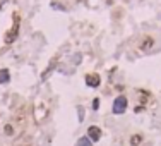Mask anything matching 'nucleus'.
I'll list each match as a JSON object with an SVG mask.
<instances>
[{"mask_svg": "<svg viewBox=\"0 0 161 146\" xmlns=\"http://www.w3.org/2000/svg\"><path fill=\"white\" fill-rule=\"evenodd\" d=\"M53 69H55V62H51V64L46 67V71H45L43 74H41V79H46V77H48V74H50V72L53 71Z\"/></svg>", "mask_w": 161, "mask_h": 146, "instance_id": "nucleus-13", "label": "nucleus"}, {"mask_svg": "<svg viewBox=\"0 0 161 146\" xmlns=\"http://www.w3.org/2000/svg\"><path fill=\"white\" fill-rule=\"evenodd\" d=\"M91 107H93V110H99V98H94V100H93V103H91Z\"/></svg>", "mask_w": 161, "mask_h": 146, "instance_id": "nucleus-16", "label": "nucleus"}, {"mask_svg": "<svg viewBox=\"0 0 161 146\" xmlns=\"http://www.w3.org/2000/svg\"><path fill=\"white\" fill-rule=\"evenodd\" d=\"M153 46H154V38L153 36H144L142 40L139 41V48L142 50V52H149Z\"/></svg>", "mask_w": 161, "mask_h": 146, "instance_id": "nucleus-6", "label": "nucleus"}, {"mask_svg": "<svg viewBox=\"0 0 161 146\" xmlns=\"http://www.w3.org/2000/svg\"><path fill=\"white\" fill-rule=\"evenodd\" d=\"M24 107L22 108H19V112H17V115H15V122L19 124V126H24L26 124V115H24Z\"/></svg>", "mask_w": 161, "mask_h": 146, "instance_id": "nucleus-9", "label": "nucleus"}, {"mask_svg": "<svg viewBox=\"0 0 161 146\" xmlns=\"http://www.w3.org/2000/svg\"><path fill=\"white\" fill-rule=\"evenodd\" d=\"M77 119H79V122L84 120V107H77Z\"/></svg>", "mask_w": 161, "mask_h": 146, "instance_id": "nucleus-14", "label": "nucleus"}, {"mask_svg": "<svg viewBox=\"0 0 161 146\" xmlns=\"http://www.w3.org/2000/svg\"><path fill=\"white\" fill-rule=\"evenodd\" d=\"M14 131H15V129H14L12 124H5V126H4V134L5 136H12V134H14Z\"/></svg>", "mask_w": 161, "mask_h": 146, "instance_id": "nucleus-12", "label": "nucleus"}, {"mask_svg": "<svg viewBox=\"0 0 161 146\" xmlns=\"http://www.w3.org/2000/svg\"><path fill=\"white\" fill-rule=\"evenodd\" d=\"M88 136L89 139H91V143H98L99 139H101V129L98 127V126H89L88 127Z\"/></svg>", "mask_w": 161, "mask_h": 146, "instance_id": "nucleus-5", "label": "nucleus"}, {"mask_svg": "<svg viewBox=\"0 0 161 146\" xmlns=\"http://www.w3.org/2000/svg\"><path fill=\"white\" fill-rule=\"evenodd\" d=\"M50 5H51L53 9H59V11H65V7H63L62 4H59V2H55V0H53V2H51Z\"/></svg>", "mask_w": 161, "mask_h": 146, "instance_id": "nucleus-15", "label": "nucleus"}, {"mask_svg": "<svg viewBox=\"0 0 161 146\" xmlns=\"http://www.w3.org/2000/svg\"><path fill=\"white\" fill-rule=\"evenodd\" d=\"M76 146H93V143H91V139H89L88 136H82V138L77 139Z\"/></svg>", "mask_w": 161, "mask_h": 146, "instance_id": "nucleus-10", "label": "nucleus"}, {"mask_svg": "<svg viewBox=\"0 0 161 146\" xmlns=\"http://www.w3.org/2000/svg\"><path fill=\"white\" fill-rule=\"evenodd\" d=\"M142 143V134H132L130 136V146H139Z\"/></svg>", "mask_w": 161, "mask_h": 146, "instance_id": "nucleus-11", "label": "nucleus"}, {"mask_svg": "<svg viewBox=\"0 0 161 146\" xmlns=\"http://www.w3.org/2000/svg\"><path fill=\"white\" fill-rule=\"evenodd\" d=\"M137 93H139V101H141V105H146L147 101H149V98H151V95L147 93V91H142V90H139L137 91Z\"/></svg>", "mask_w": 161, "mask_h": 146, "instance_id": "nucleus-8", "label": "nucleus"}, {"mask_svg": "<svg viewBox=\"0 0 161 146\" xmlns=\"http://www.w3.org/2000/svg\"><path fill=\"white\" fill-rule=\"evenodd\" d=\"M11 81V71L9 69H0V84H7Z\"/></svg>", "mask_w": 161, "mask_h": 146, "instance_id": "nucleus-7", "label": "nucleus"}, {"mask_svg": "<svg viewBox=\"0 0 161 146\" xmlns=\"http://www.w3.org/2000/svg\"><path fill=\"white\" fill-rule=\"evenodd\" d=\"M33 115H34V120H36L38 124H41V122L46 120V117L50 115V107H48L46 101H45V100H38L36 103H34Z\"/></svg>", "mask_w": 161, "mask_h": 146, "instance_id": "nucleus-1", "label": "nucleus"}, {"mask_svg": "<svg viewBox=\"0 0 161 146\" xmlns=\"http://www.w3.org/2000/svg\"><path fill=\"white\" fill-rule=\"evenodd\" d=\"M17 34H19V14H17V12H14V26H12L11 31L5 33L4 41L7 43V45H11V43H14V41H15Z\"/></svg>", "mask_w": 161, "mask_h": 146, "instance_id": "nucleus-2", "label": "nucleus"}, {"mask_svg": "<svg viewBox=\"0 0 161 146\" xmlns=\"http://www.w3.org/2000/svg\"><path fill=\"white\" fill-rule=\"evenodd\" d=\"M84 81L89 88H98L99 84H101V77H99L98 72H89V74H86Z\"/></svg>", "mask_w": 161, "mask_h": 146, "instance_id": "nucleus-4", "label": "nucleus"}, {"mask_svg": "<svg viewBox=\"0 0 161 146\" xmlns=\"http://www.w3.org/2000/svg\"><path fill=\"white\" fill-rule=\"evenodd\" d=\"M127 105H128L127 96H125V95H118V96L115 98V101H113L111 110H113L115 115H120V113H124L125 110H127Z\"/></svg>", "mask_w": 161, "mask_h": 146, "instance_id": "nucleus-3", "label": "nucleus"}, {"mask_svg": "<svg viewBox=\"0 0 161 146\" xmlns=\"http://www.w3.org/2000/svg\"><path fill=\"white\" fill-rule=\"evenodd\" d=\"M106 4H108V5H113V0H106Z\"/></svg>", "mask_w": 161, "mask_h": 146, "instance_id": "nucleus-18", "label": "nucleus"}, {"mask_svg": "<svg viewBox=\"0 0 161 146\" xmlns=\"http://www.w3.org/2000/svg\"><path fill=\"white\" fill-rule=\"evenodd\" d=\"M144 110H146V107H142V105L134 107V112H136V113H141V112H144Z\"/></svg>", "mask_w": 161, "mask_h": 146, "instance_id": "nucleus-17", "label": "nucleus"}]
</instances>
